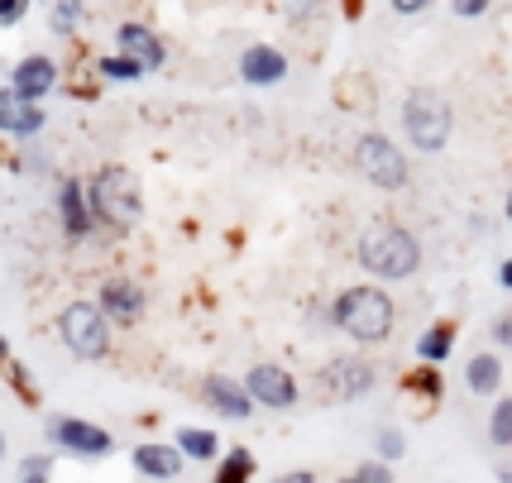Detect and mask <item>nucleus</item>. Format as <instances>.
<instances>
[{"instance_id": "nucleus-4", "label": "nucleus", "mask_w": 512, "mask_h": 483, "mask_svg": "<svg viewBox=\"0 0 512 483\" xmlns=\"http://www.w3.org/2000/svg\"><path fill=\"white\" fill-rule=\"evenodd\" d=\"M402 134L417 154H441L455 134V110L436 87H412L402 96Z\"/></svg>"}, {"instance_id": "nucleus-3", "label": "nucleus", "mask_w": 512, "mask_h": 483, "mask_svg": "<svg viewBox=\"0 0 512 483\" xmlns=\"http://www.w3.org/2000/svg\"><path fill=\"white\" fill-rule=\"evenodd\" d=\"M87 197L96 211V225H106L115 235H130L144 216V192H139V177L130 168H96L87 182Z\"/></svg>"}, {"instance_id": "nucleus-10", "label": "nucleus", "mask_w": 512, "mask_h": 483, "mask_svg": "<svg viewBox=\"0 0 512 483\" xmlns=\"http://www.w3.org/2000/svg\"><path fill=\"white\" fill-rule=\"evenodd\" d=\"M58 225H63V235L72 244L91 240V230H96V211H91V197H87V182H77V177H63L58 182Z\"/></svg>"}, {"instance_id": "nucleus-17", "label": "nucleus", "mask_w": 512, "mask_h": 483, "mask_svg": "<svg viewBox=\"0 0 512 483\" xmlns=\"http://www.w3.org/2000/svg\"><path fill=\"white\" fill-rule=\"evenodd\" d=\"M44 106H29V101H20L15 91L5 87L0 91V130L15 134V139H34V134H44Z\"/></svg>"}, {"instance_id": "nucleus-26", "label": "nucleus", "mask_w": 512, "mask_h": 483, "mask_svg": "<svg viewBox=\"0 0 512 483\" xmlns=\"http://www.w3.org/2000/svg\"><path fill=\"white\" fill-rule=\"evenodd\" d=\"M48 469H53V455H29L20 464V483H48Z\"/></svg>"}, {"instance_id": "nucleus-16", "label": "nucleus", "mask_w": 512, "mask_h": 483, "mask_svg": "<svg viewBox=\"0 0 512 483\" xmlns=\"http://www.w3.org/2000/svg\"><path fill=\"white\" fill-rule=\"evenodd\" d=\"M115 53H130V58H139L144 67H163V63H168V48H163V39H158L149 24H139V20H125L120 29H115Z\"/></svg>"}, {"instance_id": "nucleus-34", "label": "nucleus", "mask_w": 512, "mask_h": 483, "mask_svg": "<svg viewBox=\"0 0 512 483\" xmlns=\"http://www.w3.org/2000/svg\"><path fill=\"white\" fill-rule=\"evenodd\" d=\"M498 287H508V292H512V259H503V264H498Z\"/></svg>"}, {"instance_id": "nucleus-27", "label": "nucleus", "mask_w": 512, "mask_h": 483, "mask_svg": "<svg viewBox=\"0 0 512 483\" xmlns=\"http://www.w3.org/2000/svg\"><path fill=\"white\" fill-rule=\"evenodd\" d=\"M355 479L359 483H393V464H383V460H364L355 469Z\"/></svg>"}, {"instance_id": "nucleus-8", "label": "nucleus", "mask_w": 512, "mask_h": 483, "mask_svg": "<svg viewBox=\"0 0 512 483\" xmlns=\"http://www.w3.org/2000/svg\"><path fill=\"white\" fill-rule=\"evenodd\" d=\"M321 388L335 402H359V397H369L379 388V369L369 359H359V354H340V359H331L321 369Z\"/></svg>"}, {"instance_id": "nucleus-7", "label": "nucleus", "mask_w": 512, "mask_h": 483, "mask_svg": "<svg viewBox=\"0 0 512 483\" xmlns=\"http://www.w3.org/2000/svg\"><path fill=\"white\" fill-rule=\"evenodd\" d=\"M48 440H53L58 450H67V455H77V460H106L115 450L111 431L87 417H53L48 421Z\"/></svg>"}, {"instance_id": "nucleus-25", "label": "nucleus", "mask_w": 512, "mask_h": 483, "mask_svg": "<svg viewBox=\"0 0 512 483\" xmlns=\"http://www.w3.org/2000/svg\"><path fill=\"white\" fill-rule=\"evenodd\" d=\"M374 450H379V460H383V464H398L402 455H407V436H402L398 426H383L379 440H374Z\"/></svg>"}, {"instance_id": "nucleus-9", "label": "nucleus", "mask_w": 512, "mask_h": 483, "mask_svg": "<svg viewBox=\"0 0 512 483\" xmlns=\"http://www.w3.org/2000/svg\"><path fill=\"white\" fill-rule=\"evenodd\" d=\"M245 388L259 407H268V412H288V407L302 402V383H297L283 364H254L245 374Z\"/></svg>"}, {"instance_id": "nucleus-6", "label": "nucleus", "mask_w": 512, "mask_h": 483, "mask_svg": "<svg viewBox=\"0 0 512 483\" xmlns=\"http://www.w3.org/2000/svg\"><path fill=\"white\" fill-rule=\"evenodd\" d=\"M355 168H359V177H364L369 187H379V192H402L407 177H412V163H407L398 144L379 130H369L355 139Z\"/></svg>"}, {"instance_id": "nucleus-19", "label": "nucleus", "mask_w": 512, "mask_h": 483, "mask_svg": "<svg viewBox=\"0 0 512 483\" xmlns=\"http://www.w3.org/2000/svg\"><path fill=\"white\" fill-rule=\"evenodd\" d=\"M173 445H178V450H182V455H187L192 464L221 460V440H216V431H206V426H178Z\"/></svg>"}, {"instance_id": "nucleus-31", "label": "nucleus", "mask_w": 512, "mask_h": 483, "mask_svg": "<svg viewBox=\"0 0 512 483\" xmlns=\"http://www.w3.org/2000/svg\"><path fill=\"white\" fill-rule=\"evenodd\" d=\"M412 388H422L426 397H436V393H441V378H436V369H422V374L412 378Z\"/></svg>"}, {"instance_id": "nucleus-18", "label": "nucleus", "mask_w": 512, "mask_h": 483, "mask_svg": "<svg viewBox=\"0 0 512 483\" xmlns=\"http://www.w3.org/2000/svg\"><path fill=\"white\" fill-rule=\"evenodd\" d=\"M465 388L474 397H498V388H503V359L493 350H479L469 354L465 364Z\"/></svg>"}, {"instance_id": "nucleus-24", "label": "nucleus", "mask_w": 512, "mask_h": 483, "mask_svg": "<svg viewBox=\"0 0 512 483\" xmlns=\"http://www.w3.org/2000/svg\"><path fill=\"white\" fill-rule=\"evenodd\" d=\"M489 440L498 450H512V397H493V412H489Z\"/></svg>"}, {"instance_id": "nucleus-2", "label": "nucleus", "mask_w": 512, "mask_h": 483, "mask_svg": "<svg viewBox=\"0 0 512 483\" xmlns=\"http://www.w3.org/2000/svg\"><path fill=\"white\" fill-rule=\"evenodd\" d=\"M359 264H364V273H374L383 283H407L422 268V244H417L412 230H402L393 220H374L359 235Z\"/></svg>"}, {"instance_id": "nucleus-32", "label": "nucleus", "mask_w": 512, "mask_h": 483, "mask_svg": "<svg viewBox=\"0 0 512 483\" xmlns=\"http://www.w3.org/2000/svg\"><path fill=\"white\" fill-rule=\"evenodd\" d=\"M388 5H393L398 15H422V10L431 5V0H388Z\"/></svg>"}, {"instance_id": "nucleus-22", "label": "nucleus", "mask_w": 512, "mask_h": 483, "mask_svg": "<svg viewBox=\"0 0 512 483\" xmlns=\"http://www.w3.org/2000/svg\"><path fill=\"white\" fill-rule=\"evenodd\" d=\"M254 479V455H249L245 445H235L221 464H216V479L211 483H249Z\"/></svg>"}, {"instance_id": "nucleus-1", "label": "nucleus", "mask_w": 512, "mask_h": 483, "mask_svg": "<svg viewBox=\"0 0 512 483\" xmlns=\"http://www.w3.org/2000/svg\"><path fill=\"white\" fill-rule=\"evenodd\" d=\"M331 326L340 335H350L355 345H383L393 335V326H398V307H393V297L383 287L359 283L345 287L331 302Z\"/></svg>"}, {"instance_id": "nucleus-12", "label": "nucleus", "mask_w": 512, "mask_h": 483, "mask_svg": "<svg viewBox=\"0 0 512 483\" xmlns=\"http://www.w3.org/2000/svg\"><path fill=\"white\" fill-rule=\"evenodd\" d=\"M96 302H101V311L111 316L115 326H134L149 311V292H144V283H134V278H106L101 292H96Z\"/></svg>"}, {"instance_id": "nucleus-15", "label": "nucleus", "mask_w": 512, "mask_h": 483, "mask_svg": "<svg viewBox=\"0 0 512 483\" xmlns=\"http://www.w3.org/2000/svg\"><path fill=\"white\" fill-rule=\"evenodd\" d=\"M240 82L245 87H278V82H288V58L273 44H249L240 53Z\"/></svg>"}, {"instance_id": "nucleus-35", "label": "nucleus", "mask_w": 512, "mask_h": 483, "mask_svg": "<svg viewBox=\"0 0 512 483\" xmlns=\"http://www.w3.org/2000/svg\"><path fill=\"white\" fill-rule=\"evenodd\" d=\"M508 220H512V192H508Z\"/></svg>"}, {"instance_id": "nucleus-5", "label": "nucleus", "mask_w": 512, "mask_h": 483, "mask_svg": "<svg viewBox=\"0 0 512 483\" xmlns=\"http://www.w3.org/2000/svg\"><path fill=\"white\" fill-rule=\"evenodd\" d=\"M58 340L72 359L101 364L111 354V316L101 311V302H72L58 311Z\"/></svg>"}, {"instance_id": "nucleus-11", "label": "nucleus", "mask_w": 512, "mask_h": 483, "mask_svg": "<svg viewBox=\"0 0 512 483\" xmlns=\"http://www.w3.org/2000/svg\"><path fill=\"white\" fill-rule=\"evenodd\" d=\"M58 87V63H53V53H24L20 63L10 67V91L29 101V106H39L48 91Z\"/></svg>"}, {"instance_id": "nucleus-33", "label": "nucleus", "mask_w": 512, "mask_h": 483, "mask_svg": "<svg viewBox=\"0 0 512 483\" xmlns=\"http://www.w3.org/2000/svg\"><path fill=\"white\" fill-rule=\"evenodd\" d=\"M273 483H316V474L312 469H288V474H278Z\"/></svg>"}, {"instance_id": "nucleus-14", "label": "nucleus", "mask_w": 512, "mask_h": 483, "mask_svg": "<svg viewBox=\"0 0 512 483\" xmlns=\"http://www.w3.org/2000/svg\"><path fill=\"white\" fill-rule=\"evenodd\" d=\"M134 474L139 479H154V483H173L182 479V469H187V455H182L178 445H163V440H144V445H134Z\"/></svg>"}, {"instance_id": "nucleus-21", "label": "nucleus", "mask_w": 512, "mask_h": 483, "mask_svg": "<svg viewBox=\"0 0 512 483\" xmlns=\"http://www.w3.org/2000/svg\"><path fill=\"white\" fill-rule=\"evenodd\" d=\"M82 20H87V5H82V0H53V5H48V29H53V34H77V29H82Z\"/></svg>"}, {"instance_id": "nucleus-29", "label": "nucleus", "mask_w": 512, "mask_h": 483, "mask_svg": "<svg viewBox=\"0 0 512 483\" xmlns=\"http://www.w3.org/2000/svg\"><path fill=\"white\" fill-rule=\"evenodd\" d=\"M493 0H450V10L460 15V20H479V15H489Z\"/></svg>"}, {"instance_id": "nucleus-20", "label": "nucleus", "mask_w": 512, "mask_h": 483, "mask_svg": "<svg viewBox=\"0 0 512 483\" xmlns=\"http://www.w3.org/2000/svg\"><path fill=\"white\" fill-rule=\"evenodd\" d=\"M450 350H455V326H450V321H436V326H426L422 335H417V359H422L426 369L446 364Z\"/></svg>"}, {"instance_id": "nucleus-28", "label": "nucleus", "mask_w": 512, "mask_h": 483, "mask_svg": "<svg viewBox=\"0 0 512 483\" xmlns=\"http://www.w3.org/2000/svg\"><path fill=\"white\" fill-rule=\"evenodd\" d=\"M29 10V0H0V29H15Z\"/></svg>"}, {"instance_id": "nucleus-23", "label": "nucleus", "mask_w": 512, "mask_h": 483, "mask_svg": "<svg viewBox=\"0 0 512 483\" xmlns=\"http://www.w3.org/2000/svg\"><path fill=\"white\" fill-rule=\"evenodd\" d=\"M96 72H101L106 82H139V77H144L149 67L139 63V58H130V53H106V58H101V67H96Z\"/></svg>"}, {"instance_id": "nucleus-36", "label": "nucleus", "mask_w": 512, "mask_h": 483, "mask_svg": "<svg viewBox=\"0 0 512 483\" xmlns=\"http://www.w3.org/2000/svg\"><path fill=\"white\" fill-rule=\"evenodd\" d=\"M335 483H359V479H335Z\"/></svg>"}, {"instance_id": "nucleus-13", "label": "nucleus", "mask_w": 512, "mask_h": 483, "mask_svg": "<svg viewBox=\"0 0 512 483\" xmlns=\"http://www.w3.org/2000/svg\"><path fill=\"white\" fill-rule=\"evenodd\" d=\"M201 397H206V407H211L216 417H230V421H249V412L259 407V402L249 397L245 378H230V374H211L201 383Z\"/></svg>"}, {"instance_id": "nucleus-30", "label": "nucleus", "mask_w": 512, "mask_h": 483, "mask_svg": "<svg viewBox=\"0 0 512 483\" xmlns=\"http://www.w3.org/2000/svg\"><path fill=\"white\" fill-rule=\"evenodd\" d=\"M493 345H498V350H512V311H503V316L493 321Z\"/></svg>"}]
</instances>
